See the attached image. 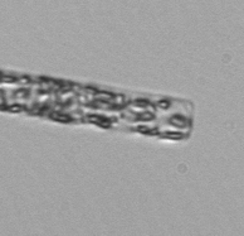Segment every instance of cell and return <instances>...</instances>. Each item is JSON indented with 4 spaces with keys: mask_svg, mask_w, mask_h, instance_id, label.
<instances>
[{
    "mask_svg": "<svg viewBox=\"0 0 244 236\" xmlns=\"http://www.w3.org/2000/svg\"><path fill=\"white\" fill-rule=\"evenodd\" d=\"M135 105H137V106H147L148 101L146 99H138V100H135Z\"/></svg>",
    "mask_w": 244,
    "mask_h": 236,
    "instance_id": "obj_9",
    "label": "cell"
},
{
    "mask_svg": "<svg viewBox=\"0 0 244 236\" xmlns=\"http://www.w3.org/2000/svg\"><path fill=\"white\" fill-rule=\"evenodd\" d=\"M136 118L138 119V120H152L153 118H155V115L153 114H151V113H143V114H140V115H136Z\"/></svg>",
    "mask_w": 244,
    "mask_h": 236,
    "instance_id": "obj_5",
    "label": "cell"
},
{
    "mask_svg": "<svg viewBox=\"0 0 244 236\" xmlns=\"http://www.w3.org/2000/svg\"><path fill=\"white\" fill-rule=\"evenodd\" d=\"M157 106H158V107H162V109H168V107L170 106V101L166 100V99L160 100V101H157Z\"/></svg>",
    "mask_w": 244,
    "mask_h": 236,
    "instance_id": "obj_8",
    "label": "cell"
},
{
    "mask_svg": "<svg viewBox=\"0 0 244 236\" xmlns=\"http://www.w3.org/2000/svg\"><path fill=\"white\" fill-rule=\"evenodd\" d=\"M4 81H8V82H15L17 78L14 77H4Z\"/></svg>",
    "mask_w": 244,
    "mask_h": 236,
    "instance_id": "obj_10",
    "label": "cell"
},
{
    "mask_svg": "<svg viewBox=\"0 0 244 236\" xmlns=\"http://www.w3.org/2000/svg\"><path fill=\"white\" fill-rule=\"evenodd\" d=\"M170 124H173L176 128H185L186 126V119L180 115H174L170 118Z\"/></svg>",
    "mask_w": 244,
    "mask_h": 236,
    "instance_id": "obj_2",
    "label": "cell"
},
{
    "mask_svg": "<svg viewBox=\"0 0 244 236\" xmlns=\"http://www.w3.org/2000/svg\"><path fill=\"white\" fill-rule=\"evenodd\" d=\"M137 131H140L142 134H148V135H156V134H158L157 129H151V128H147V126H138L137 128Z\"/></svg>",
    "mask_w": 244,
    "mask_h": 236,
    "instance_id": "obj_4",
    "label": "cell"
},
{
    "mask_svg": "<svg viewBox=\"0 0 244 236\" xmlns=\"http://www.w3.org/2000/svg\"><path fill=\"white\" fill-rule=\"evenodd\" d=\"M27 107L25 106H23V105H13V106H10L8 110L9 111H14V113H22V111H24Z\"/></svg>",
    "mask_w": 244,
    "mask_h": 236,
    "instance_id": "obj_6",
    "label": "cell"
},
{
    "mask_svg": "<svg viewBox=\"0 0 244 236\" xmlns=\"http://www.w3.org/2000/svg\"><path fill=\"white\" fill-rule=\"evenodd\" d=\"M50 118L53 120H57V121H60V123H70L72 121V118L65 115V114H60V113H52L50 114Z\"/></svg>",
    "mask_w": 244,
    "mask_h": 236,
    "instance_id": "obj_3",
    "label": "cell"
},
{
    "mask_svg": "<svg viewBox=\"0 0 244 236\" xmlns=\"http://www.w3.org/2000/svg\"><path fill=\"white\" fill-rule=\"evenodd\" d=\"M86 120L90 121V123H95L100 126H103V128H108L110 126V121L108 119L106 118H102V116H98V115H93V114H90L86 116Z\"/></svg>",
    "mask_w": 244,
    "mask_h": 236,
    "instance_id": "obj_1",
    "label": "cell"
},
{
    "mask_svg": "<svg viewBox=\"0 0 244 236\" xmlns=\"http://www.w3.org/2000/svg\"><path fill=\"white\" fill-rule=\"evenodd\" d=\"M164 136L171 138V139H183L184 138V135L183 134H179V133H166V134H164Z\"/></svg>",
    "mask_w": 244,
    "mask_h": 236,
    "instance_id": "obj_7",
    "label": "cell"
}]
</instances>
